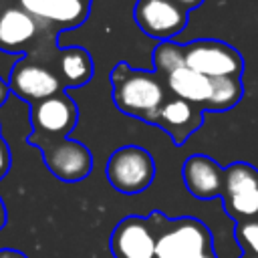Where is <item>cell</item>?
<instances>
[{
	"mask_svg": "<svg viewBox=\"0 0 258 258\" xmlns=\"http://www.w3.org/2000/svg\"><path fill=\"white\" fill-rule=\"evenodd\" d=\"M30 125L32 133L46 137H69L79 121L77 103L69 97L67 91L48 97L36 105H30Z\"/></svg>",
	"mask_w": 258,
	"mask_h": 258,
	"instance_id": "cell-11",
	"label": "cell"
},
{
	"mask_svg": "<svg viewBox=\"0 0 258 258\" xmlns=\"http://www.w3.org/2000/svg\"><path fill=\"white\" fill-rule=\"evenodd\" d=\"M8 97H10V87H8V83L0 77V105H4Z\"/></svg>",
	"mask_w": 258,
	"mask_h": 258,
	"instance_id": "cell-22",
	"label": "cell"
},
{
	"mask_svg": "<svg viewBox=\"0 0 258 258\" xmlns=\"http://www.w3.org/2000/svg\"><path fill=\"white\" fill-rule=\"evenodd\" d=\"M26 141L42 151L44 165L60 181H81L93 169V155L87 145L71 137H46L30 133Z\"/></svg>",
	"mask_w": 258,
	"mask_h": 258,
	"instance_id": "cell-4",
	"label": "cell"
},
{
	"mask_svg": "<svg viewBox=\"0 0 258 258\" xmlns=\"http://www.w3.org/2000/svg\"><path fill=\"white\" fill-rule=\"evenodd\" d=\"M181 177L185 183V189L198 198V200H214L222 198L224 191V179H226V167L218 165L208 155L196 153L189 155L181 165Z\"/></svg>",
	"mask_w": 258,
	"mask_h": 258,
	"instance_id": "cell-13",
	"label": "cell"
},
{
	"mask_svg": "<svg viewBox=\"0 0 258 258\" xmlns=\"http://www.w3.org/2000/svg\"><path fill=\"white\" fill-rule=\"evenodd\" d=\"M185 67L210 79H242L244 58L228 42L216 38H200L183 44Z\"/></svg>",
	"mask_w": 258,
	"mask_h": 258,
	"instance_id": "cell-6",
	"label": "cell"
},
{
	"mask_svg": "<svg viewBox=\"0 0 258 258\" xmlns=\"http://www.w3.org/2000/svg\"><path fill=\"white\" fill-rule=\"evenodd\" d=\"M111 95L115 107L129 117L155 125L163 103L171 97L165 79L155 71L133 69L127 62H117L109 73Z\"/></svg>",
	"mask_w": 258,
	"mask_h": 258,
	"instance_id": "cell-1",
	"label": "cell"
},
{
	"mask_svg": "<svg viewBox=\"0 0 258 258\" xmlns=\"http://www.w3.org/2000/svg\"><path fill=\"white\" fill-rule=\"evenodd\" d=\"M173 2H177L185 12H191L194 8H198L200 4H204V0H173Z\"/></svg>",
	"mask_w": 258,
	"mask_h": 258,
	"instance_id": "cell-20",
	"label": "cell"
},
{
	"mask_svg": "<svg viewBox=\"0 0 258 258\" xmlns=\"http://www.w3.org/2000/svg\"><path fill=\"white\" fill-rule=\"evenodd\" d=\"M222 206L236 222L258 220V169L246 161H234L226 167Z\"/></svg>",
	"mask_w": 258,
	"mask_h": 258,
	"instance_id": "cell-7",
	"label": "cell"
},
{
	"mask_svg": "<svg viewBox=\"0 0 258 258\" xmlns=\"http://www.w3.org/2000/svg\"><path fill=\"white\" fill-rule=\"evenodd\" d=\"M0 258H26V256L14 248H0Z\"/></svg>",
	"mask_w": 258,
	"mask_h": 258,
	"instance_id": "cell-21",
	"label": "cell"
},
{
	"mask_svg": "<svg viewBox=\"0 0 258 258\" xmlns=\"http://www.w3.org/2000/svg\"><path fill=\"white\" fill-rule=\"evenodd\" d=\"M105 173L117 191L135 196L151 185L155 177V161L147 149L139 145H123L109 155Z\"/></svg>",
	"mask_w": 258,
	"mask_h": 258,
	"instance_id": "cell-5",
	"label": "cell"
},
{
	"mask_svg": "<svg viewBox=\"0 0 258 258\" xmlns=\"http://www.w3.org/2000/svg\"><path fill=\"white\" fill-rule=\"evenodd\" d=\"M56 75L64 87V91L83 87L93 79L95 64L87 48L81 46H69L58 52V62H56Z\"/></svg>",
	"mask_w": 258,
	"mask_h": 258,
	"instance_id": "cell-16",
	"label": "cell"
},
{
	"mask_svg": "<svg viewBox=\"0 0 258 258\" xmlns=\"http://www.w3.org/2000/svg\"><path fill=\"white\" fill-rule=\"evenodd\" d=\"M10 169V149H8V143L0 137V179L8 173Z\"/></svg>",
	"mask_w": 258,
	"mask_h": 258,
	"instance_id": "cell-19",
	"label": "cell"
},
{
	"mask_svg": "<svg viewBox=\"0 0 258 258\" xmlns=\"http://www.w3.org/2000/svg\"><path fill=\"white\" fill-rule=\"evenodd\" d=\"M44 22H38L20 4L0 8V50L4 52H30L28 46L38 40ZM50 26V24H48Z\"/></svg>",
	"mask_w": 258,
	"mask_h": 258,
	"instance_id": "cell-12",
	"label": "cell"
},
{
	"mask_svg": "<svg viewBox=\"0 0 258 258\" xmlns=\"http://www.w3.org/2000/svg\"><path fill=\"white\" fill-rule=\"evenodd\" d=\"M18 4L38 22L56 24L64 28H75L83 24L91 8L77 0H18Z\"/></svg>",
	"mask_w": 258,
	"mask_h": 258,
	"instance_id": "cell-15",
	"label": "cell"
},
{
	"mask_svg": "<svg viewBox=\"0 0 258 258\" xmlns=\"http://www.w3.org/2000/svg\"><path fill=\"white\" fill-rule=\"evenodd\" d=\"M8 87H10V93L20 97L24 103H28V107L64 91L56 71L32 58H20L10 69Z\"/></svg>",
	"mask_w": 258,
	"mask_h": 258,
	"instance_id": "cell-8",
	"label": "cell"
},
{
	"mask_svg": "<svg viewBox=\"0 0 258 258\" xmlns=\"http://www.w3.org/2000/svg\"><path fill=\"white\" fill-rule=\"evenodd\" d=\"M77 2H83V4H87V6H91V0H77Z\"/></svg>",
	"mask_w": 258,
	"mask_h": 258,
	"instance_id": "cell-24",
	"label": "cell"
},
{
	"mask_svg": "<svg viewBox=\"0 0 258 258\" xmlns=\"http://www.w3.org/2000/svg\"><path fill=\"white\" fill-rule=\"evenodd\" d=\"M183 44H177L175 40H163L157 42V46L153 48V71L159 77H167L171 75L175 69L183 67Z\"/></svg>",
	"mask_w": 258,
	"mask_h": 258,
	"instance_id": "cell-17",
	"label": "cell"
},
{
	"mask_svg": "<svg viewBox=\"0 0 258 258\" xmlns=\"http://www.w3.org/2000/svg\"><path fill=\"white\" fill-rule=\"evenodd\" d=\"M157 238L149 218H123L109 238V250L115 258H157Z\"/></svg>",
	"mask_w": 258,
	"mask_h": 258,
	"instance_id": "cell-10",
	"label": "cell"
},
{
	"mask_svg": "<svg viewBox=\"0 0 258 258\" xmlns=\"http://www.w3.org/2000/svg\"><path fill=\"white\" fill-rule=\"evenodd\" d=\"M234 236H236L238 244L242 246L244 254L258 256V220H254V222H242V224H236Z\"/></svg>",
	"mask_w": 258,
	"mask_h": 258,
	"instance_id": "cell-18",
	"label": "cell"
},
{
	"mask_svg": "<svg viewBox=\"0 0 258 258\" xmlns=\"http://www.w3.org/2000/svg\"><path fill=\"white\" fill-rule=\"evenodd\" d=\"M242 258H258V256H250V254H244Z\"/></svg>",
	"mask_w": 258,
	"mask_h": 258,
	"instance_id": "cell-25",
	"label": "cell"
},
{
	"mask_svg": "<svg viewBox=\"0 0 258 258\" xmlns=\"http://www.w3.org/2000/svg\"><path fill=\"white\" fill-rule=\"evenodd\" d=\"M165 85L173 97L185 99L204 111H228L244 95L240 79H210L185 64L167 75Z\"/></svg>",
	"mask_w": 258,
	"mask_h": 258,
	"instance_id": "cell-3",
	"label": "cell"
},
{
	"mask_svg": "<svg viewBox=\"0 0 258 258\" xmlns=\"http://www.w3.org/2000/svg\"><path fill=\"white\" fill-rule=\"evenodd\" d=\"M147 218L155 230L157 258H218L212 232L198 218L169 220L161 212H151Z\"/></svg>",
	"mask_w": 258,
	"mask_h": 258,
	"instance_id": "cell-2",
	"label": "cell"
},
{
	"mask_svg": "<svg viewBox=\"0 0 258 258\" xmlns=\"http://www.w3.org/2000/svg\"><path fill=\"white\" fill-rule=\"evenodd\" d=\"M6 226V206H4V202H2V198H0V230Z\"/></svg>",
	"mask_w": 258,
	"mask_h": 258,
	"instance_id": "cell-23",
	"label": "cell"
},
{
	"mask_svg": "<svg viewBox=\"0 0 258 258\" xmlns=\"http://www.w3.org/2000/svg\"><path fill=\"white\" fill-rule=\"evenodd\" d=\"M187 14L173 0H139L133 10L137 26L159 42L173 40L187 26Z\"/></svg>",
	"mask_w": 258,
	"mask_h": 258,
	"instance_id": "cell-9",
	"label": "cell"
},
{
	"mask_svg": "<svg viewBox=\"0 0 258 258\" xmlns=\"http://www.w3.org/2000/svg\"><path fill=\"white\" fill-rule=\"evenodd\" d=\"M157 127H161L175 145H183L198 129L204 125V109L198 105L179 99V97H169L155 121Z\"/></svg>",
	"mask_w": 258,
	"mask_h": 258,
	"instance_id": "cell-14",
	"label": "cell"
}]
</instances>
